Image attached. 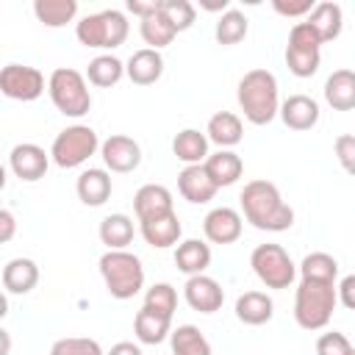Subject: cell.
Here are the masks:
<instances>
[{"instance_id": "obj_17", "label": "cell", "mask_w": 355, "mask_h": 355, "mask_svg": "<svg viewBox=\"0 0 355 355\" xmlns=\"http://www.w3.org/2000/svg\"><path fill=\"white\" fill-rule=\"evenodd\" d=\"M280 119L291 130H311L319 122V103L308 94H291L280 103Z\"/></svg>"}, {"instance_id": "obj_9", "label": "cell", "mask_w": 355, "mask_h": 355, "mask_svg": "<svg viewBox=\"0 0 355 355\" xmlns=\"http://www.w3.org/2000/svg\"><path fill=\"white\" fill-rule=\"evenodd\" d=\"M250 266L266 288H288L297 277V266L280 244H258L250 255Z\"/></svg>"}, {"instance_id": "obj_2", "label": "cell", "mask_w": 355, "mask_h": 355, "mask_svg": "<svg viewBox=\"0 0 355 355\" xmlns=\"http://www.w3.org/2000/svg\"><path fill=\"white\" fill-rule=\"evenodd\" d=\"M239 108L247 122L252 125H269L280 114V97H277V78L269 69H250L236 89Z\"/></svg>"}, {"instance_id": "obj_7", "label": "cell", "mask_w": 355, "mask_h": 355, "mask_svg": "<svg viewBox=\"0 0 355 355\" xmlns=\"http://www.w3.org/2000/svg\"><path fill=\"white\" fill-rule=\"evenodd\" d=\"M322 39L319 33L302 19L291 28L288 33V44H286V67L291 75L297 78H311L319 72L322 64Z\"/></svg>"}, {"instance_id": "obj_22", "label": "cell", "mask_w": 355, "mask_h": 355, "mask_svg": "<svg viewBox=\"0 0 355 355\" xmlns=\"http://www.w3.org/2000/svg\"><path fill=\"white\" fill-rule=\"evenodd\" d=\"M275 313V302L266 291H244L239 300H236V319L241 324H250V327H261L272 319Z\"/></svg>"}, {"instance_id": "obj_42", "label": "cell", "mask_w": 355, "mask_h": 355, "mask_svg": "<svg viewBox=\"0 0 355 355\" xmlns=\"http://www.w3.org/2000/svg\"><path fill=\"white\" fill-rule=\"evenodd\" d=\"M272 8L280 17H305L316 8L313 0H272Z\"/></svg>"}, {"instance_id": "obj_19", "label": "cell", "mask_w": 355, "mask_h": 355, "mask_svg": "<svg viewBox=\"0 0 355 355\" xmlns=\"http://www.w3.org/2000/svg\"><path fill=\"white\" fill-rule=\"evenodd\" d=\"M139 230H141V239L155 250L175 247V244H180V236H183V225L175 211L166 216L150 219V222H139Z\"/></svg>"}, {"instance_id": "obj_39", "label": "cell", "mask_w": 355, "mask_h": 355, "mask_svg": "<svg viewBox=\"0 0 355 355\" xmlns=\"http://www.w3.org/2000/svg\"><path fill=\"white\" fill-rule=\"evenodd\" d=\"M50 355H105V352H103V347L94 338L69 336V338H58L50 347Z\"/></svg>"}, {"instance_id": "obj_29", "label": "cell", "mask_w": 355, "mask_h": 355, "mask_svg": "<svg viewBox=\"0 0 355 355\" xmlns=\"http://www.w3.org/2000/svg\"><path fill=\"white\" fill-rule=\"evenodd\" d=\"M305 22L319 33L322 42H333V39H338V33H341L344 14H341V6H338V3L322 0V3H316V8L308 14Z\"/></svg>"}, {"instance_id": "obj_43", "label": "cell", "mask_w": 355, "mask_h": 355, "mask_svg": "<svg viewBox=\"0 0 355 355\" xmlns=\"http://www.w3.org/2000/svg\"><path fill=\"white\" fill-rule=\"evenodd\" d=\"M338 302H341L344 308L355 311V275L341 277V283H338Z\"/></svg>"}, {"instance_id": "obj_26", "label": "cell", "mask_w": 355, "mask_h": 355, "mask_svg": "<svg viewBox=\"0 0 355 355\" xmlns=\"http://www.w3.org/2000/svg\"><path fill=\"white\" fill-rule=\"evenodd\" d=\"M324 100L333 111H352L355 108V72L336 69L324 80Z\"/></svg>"}, {"instance_id": "obj_37", "label": "cell", "mask_w": 355, "mask_h": 355, "mask_svg": "<svg viewBox=\"0 0 355 355\" xmlns=\"http://www.w3.org/2000/svg\"><path fill=\"white\" fill-rule=\"evenodd\" d=\"M144 305L153 308V311H158V313L172 316L175 308H178V291H175V286H169V283H155V286H150L147 294H144Z\"/></svg>"}, {"instance_id": "obj_32", "label": "cell", "mask_w": 355, "mask_h": 355, "mask_svg": "<svg viewBox=\"0 0 355 355\" xmlns=\"http://www.w3.org/2000/svg\"><path fill=\"white\" fill-rule=\"evenodd\" d=\"M169 347H172V355H214L211 341L194 324H178L169 336Z\"/></svg>"}, {"instance_id": "obj_40", "label": "cell", "mask_w": 355, "mask_h": 355, "mask_svg": "<svg viewBox=\"0 0 355 355\" xmlns=\"http://www.w3.org/2000/svg\"><path fill=\"white\" fill-rule=\"evenodd\" d=\"M352 352V344L344 333L338 330H330V333H322L319 341H316V355H349Z\"/></svg>"}, {"instance_id": "obj_21", "label": "cell", "mask_w": 355, "mask_h": 355, "mask_svg": "<svg viewBox=\"0 0 355 355\" xmlns=\"http://www.w3.org/2000/svg\"><path fill=\"white\" fill-rule=\"evenodd\" d=\"M125 75L136 83V86H150L155 83L161 75H164V58L158 50H150V47H141L136 50L128 64H125Z\"/></svg>"}, {"instance_id": "obj_1", "label": "cell", "mask_w": 355, "mask_h": 355, "mask_svg": "<svg viewBox=\"0 0 355 355\" xmlns=\"http://www.w3.org/2000/svg\"><path fill=\"white\" fill-rule=\"evenodd\" d=\"M239 202H241L244 219L258 230L283 233L294 225V211L280 197V189L272 180H250L241 189Z\"/></svg>"}, {"instance_id": "obj_8", "label": "cell", "mask_w": 355, "mask_h": 355, "mask_svg": "<svg viewBox=\"0 0 355 355\" xmlns=\"http://www.w3.org/2000/svg\"><path fill=\"white\" fill-rule=\"evenodd\" d=\"M97 150H100V139L89 125H69L53 139L50 158L61 169H75L86 164Z\"/></svg>"}, {"instance_id": "obj_4", "label": "cell", "mask_w": 355, "mask_h": 355, "mask_svg": "<svg viewBox=\"0 0 355 355\" xmlns=\"http://www.w3.org/2000/svg\"><path fill=\"white\" fill-rule=\"evenodd\" d=\"M100 275L114 300H130L144 288L141 258L128 250H108L100 258Z\"/></svg>"}, {"instance_id": "obj_33", "label": "cell", "mask_w": 355, "mask_h": 355, "mask_svg": "<svg viewBox=\"0 0 355 355\" xmlns=\"http://www.w3.org/2000/svg\"><path fill=\"white\" fill-rule=\"evenodd\" d=\"M122 75H125V64H122L116 55H111V53L92 58L89 67H86V80H89L92 86H100V89L116 86V83L122 80Z\"/></svg>"}, {"instance_id": "obj_45", "label": "cell", "mask_w": 355, "mask_h": 355, "mask_svg": "<svg viewBox=\"0 0 355 355\" xmlns=\"http://www.w3.org/2000/svg\"><path fill=\"white\" fill-rule=\"evenodd\" d=\"M130 14H136L139 19H144L147 14H153L155 8H158V0H150V3H141V0H128V6H125Z\"/></svg>"}, {"instance_id": "obj_25", "label": "cell", "mask_w": 355, "mask_h": 355, "mask_svg": "<svg viewBox=\"0 0 355 355\" xmlns=\"http://www.w3.org/2000/svg\"><path fill=\"white\" fill-rule=\"evenodd\" d=\"M202 166H205L208 178L216 183V189L233 186V183L241 178V172H244V161H241V155L233 153V150H219V153L208 155Z\"/></svg>"}, {"instance_id": "obj_10", "label": "cell", "mask_w": 355, "mask_h": 355, "mask_svg": "<svg viewBox=\"0 0 355 355\" xmlns=\"http://www.w3.org/2000/svg\"><path fill=\"white\" fill-rule=\"evenodd\" d=\"M0 92L8 100H19V103H31L36 97H42L44 92V75L36 67H25V64H6L0 72Z\"/></svg>"}, {"instance_id": "obj_5", "label": "cell", "mask_w": 355, "mask_h": 355, "mask_svg": "<svg viewBox=\"0 0 355 355\" xmlns=\"http://www.w3.org/2000/svg\"><path fill=\"white\" fill-rule=\"evenodd\" d=\"M128 31H130V25H128L125 14L116 11V8L89 14L75 25L78 42L83 47H94V50H114V47L125 44Z\"/></svg>"}, {"instance_id": "obj_16", "label": "cell", "mask_w": 355, "mask_h": 355, "mask_svg": "<svg viewBox=\"0 0 355 355\" xmlns=\"http://www.w3.org/2000/svg\"><path fill=\"white\" fill-rule=\"evenodd\" d=\"M178 191L183 200H189L191 205H202L208 200H214V194L219 191L216 183L208 178L205 166L202 164H194V166H183L180 175H178Z\"/></svg>"}, {"instance_id": "obj_46", "label": "cell", "mask_w": 355, "mask_h": 355, "mask_svg": "<svg viewBox=\"0 0 355 355\" xmlns=\"http://www.w3.org/2000/svg\"><path fill=\"white\" fill-rule=\"evenodd\" d=\"M105 355H144V352H141V347L133 344V341H116Z\"/></svg>"}, {"instance_id": "obj_3", "label": "cell", "mask_w": 355, "mask_h": 355, "mask_svg": "<svg viewBox=\"0 0 355 355\" xmlns=\"http://www.w3.org/2000/svg\"><path fill=\"white\" fill-rule=\"evenodd\" d=\"M338 286L324 280H300L294 294V319L302 330H322L333 319Z\"/></svg>"}, {"instance_id": "obj_47", "label": "cell", "mask_w": 355, "mask_h": 355, "mask_svg": "<svg viewBox=\"0 0 355 355\" xmlns=\"http://www.w3.org/2000/svg\"><path fill=\"white\" fill-rule=\"evenodd\" d=\"M349 355H355V347H352V352H349Z\"/></svg>"}, {"instance_id": "obj_30", "label": "cell", "mask_w": 355, "mask_h": 355, "mask_svg": "<svg viewBox=\"0 0 355 355\" xmlns=\"http://www.w3.org/2000/svg\"><path fill=\"white\" fill-rule=\"evenodd\" d=\"M139 33L144 39V44H150V50H161L166 44H172V39L178 36L175 25L164 17L161 11V0H158V8L153 14H147L144 19H139Z\"/></svg>"}, {"instance_id": "obj_27", "label": "cell", "mask_w": 355, "mask_h": 355, "mask_svg": "<svg viewBox=\"0 0 355 355\" xmlns=\"http://www.w3.org/2000/svg\"><path fill=\"white\" fill-rule=\"evenodd\" d=\"M175 266H178L183 275H189V277L205 275V269L211 266V247H208L205 241H200V239H186V241H180L178 250H175Z\"/></svg>"}, {"instance_id": "obj_14", "label": "cell", "mask_w": 355, "mask_h": 355, "mask_svg": "<svg viewBox=\"0 0 355 355\" xmlns=\"http://www.w3.org/2000/svg\"><path fill=\"white\" fill-rule=\"evenodd\" d=\"M133 211L139 222H150L158 216H166L175 211V200L172 191L161 183H144L136 194H133Z\"/></svg>"}, {"instance_id": "obj_34", "label": "cell", "mask_w": 355, "mask_h": 355, "mask_svg": "<svg viewBox=\"0 0 355 355\" xmlns=\"http://www.w3.org/2000/svg\"><path fill=\"white\" fill-rule=\"evenodd\" d=\"M33 14L42 25L47 28H61L75 19L78 14V0H36Z\"/></svg>"}, {"instance_id": "obj_6", "label": "cell", "mask_w": 355, "mask_h": 355, "mask_svg": "<svg viewBox=\"0 0 355 355\" xmlns=\"http://www.w3.org/2000/svg\"><path fill=\"white\" fill-rule=\"evenodd\" d=\"M47 92H50V100L53 105L64 114V116H83L89 114L92 108V94H89V83H86V75H80L78 69L72 67H58L53 69L50 80H47Z\"/></svg>"}, {"instance_id": "obj_15", "label": "cell", "mask_w": 355, "mask_h": 355, "mask_svg": "<svg viewBox=\"0 0 355 355\" xmlns=\"http://www.w3.org/2000/svg\"><path fill=\"white\" fill-rule=\"evenodd\" d=\"M183 297H186L189 308L191 311H200V313H216L222 308V302H225L222 286L214 277H208V275L189 277L186 286H183Z\"/></svg>"}, {"instance_id": "obj_13", "label": "cell", "mask_w": 355, "mask_h": 355, "mask_svg": "<svg viewBox=\"0 0 355 355\" xmlns=\"http://www.w3.org/2000/svg\"><path fill=\"white\" fill-rule=\"evenodd\" d=\"M241 230H244L241 214L236 208H227V205L208 211L202 219V233L211 244H233V241H239Z\"/></svg>"}, {"instance_id": "obj_12", "label": "cell", "mask_w": 355, "mask_h": 355, "mask_svg": "<svg viewBox=\"0 0 355 355\" xmlns=\"http://www.w3.org/2000/svg\"><path fill=\"white\" fill-rule=\"evenodd\" d=\"M8 166H11V172H14L19 180L33 183V180H42V178L47 175L50 153H44L39 144L22 141V144H17V147L8 153Z\"/></svg>"}, {"instance_id": "obj_28", "label": "cell", "mask_w": 355, "mask_h": 355, "mask_svg": "<svg viewBox=\"0 0 355 355\" xmlns=\"http://www.w3.org/2000/svg\"><path fill=\"white\" fill-rule=\"evenodd\" d=\"M172 153H175V158L183 161L186 166L205 164V158L211 155V153H208V136L200 133L197 128H186V130H180V133L172 139Z\"/></svg>"}, {"instance_id": "obj_24", "label": "cell", "mask_w": 355, "mask_h": 355, "mask_svg": "<svg viewBox=\"0 0 355 355\" xmlns=\"http://www.w3.org/2000/svg\"><path fill=\"white\" fill-rule=\"evenodd\" d=\"M205 136H208V141H214L219 150H230V147H236V144L241 141L244 125H241V119H239L233 111H216V114L208 119Z\"/></svg>"}, {"instance_id": "obj_38", "label": "cell", "mask_w": 355, "mask_h": 355, "mask_svg": "<svg viewBox=\"0 0 355 355\" xmlns=\"http://www.w3.org/2000/svg\"><path fill=\"white\" fill-rule=\"evenodd\" d=\"M161 11L175 25L178 33L189 31L194 25V17H197V11H194V6L189 0H161Z\"/></svg>"}, {"instance_id": "obj_41", "label": "cell", "mask_w": 355, "mask_h": 355, "mask_svg": "<svg viewBox=\"0 0 355 355\" xmlns=\"http://www.w3.org/2000/svg\"><path fill=\"white\" fill-rule=\"evenodd\" d=\"M333 150H336V158H338L341 169H344L347 175L355 178V136H352V133H341V136H336Z\"/></svg>"}, {"instance_id": "obj_36", "label": "cell", "mask_w": 355, "mask_h": 355, "mask_svg": "<svg viewBox=\"0 0 355 355\" xmlns=\"http://www.w3.org/2000/svg\"><path fill=\"white\" fill-rule=\"evenodd\" d=\"M247 31H250L247 17H244L241 11H236V8H227V11H222V17L216 19L214 36H216L219 44L227 47V44H239V42L247 36Z\"/></svg>"}, {"instance_id": "obj_23", "label": "cell", "mask_w": 355, "mask_h": 355, "mask_svg": "<svg viewBox=\"0 0 355 355\" xmlns=\"http://www.w3.org/2000/svg\"><path fill=\"white\" fill-rule=\"evenodd\" d=\"M39 283V266L31 258H11L3 266V288L6 294H28Z\"/></svg>"}, {"instance_id": "obj_35", "label": "cell", "mask_w": 355, "mask_h": 355, "mask_svg": "<svg viewBox=\"0 0 355 355\" xmlns=\"http://www.w3.org/2000/svg\"><path fill=\"white\" fill-rule=\"evenodd\" d=\"M300 275L302 280H324V283H336L338 277V261L330 252H308L300 263Z\"/></svg>"}, {"instance_id": "obj_31", "label": "cell", "mask_w": 355, "mask_h": 355, "mask_svg": "<svg viewBox=\"0 0 355 355\" xmlns=\"http://www.w3.org/2000/svg\"><path fill=\"white\" fill-rule=\"evenodd\" d=\"M100 241L108 250H128L133 241V219L128 214H108L100 222Z\"/></svg>"}, {"instance_id": "obj_44", "label": "cell", "mask_w": 355, "mask_h": 355, "mask_svg": "<svg viewBox=\"0 0 355 355\" xmlns=\"http://www.w3.org/2000/svg\"><path fill=\"white\" fill-rule=\"evenodd\" d=\"M14 230H17V219H14V214L8 208H3L0 211V241L8 244L14 239Z\"/></svg>"}, {"instance_id": "obj_20", "label": "cell", "mask_w": 355, "mask_h": 355, "mask_svg": "<svg viewBox=\"0 0 355 355\" xmlns=\"http://www.w3.org/2000/svg\"><path fill=\"white\" fill-rule=\"evenodd\" d=\"M133 333H136L139 344H161L172 336V316L141 305V311L133 319Z\"/></svg>"}, {"instance_id": "obj_11", "label": "cell", "mask_w": 355, "mask_h": 355, "mask_svg": "<svg viewBox=\"0 0 355 355\" xmlns=\"http://www.w3.org/2000/svg\"><path fill=\"white\" fill-rule=\"evenodd\" d=\"M100 155H103V164L105 169L111 172H133L139 164H141V147L136 139L125 136V133H114L108 136L103 144H100Z\"/></svg>"}, {"instance_id": "obj_18", "label": "cell", "mask_w": 355, "mask_h": 355, "mask_svg": "<svg viewBox=\"0 0 355 355\" xmlns=\"http://www.w3.org/2000/svg\"><path fill=\"white\" fill-rule=\"evenodd\" d=\"M111 175L108 169H100V166H89L78 175V183H75V191H78V200L89 208H100L108 197H111Z\"/></svg>"}]
</instances>
